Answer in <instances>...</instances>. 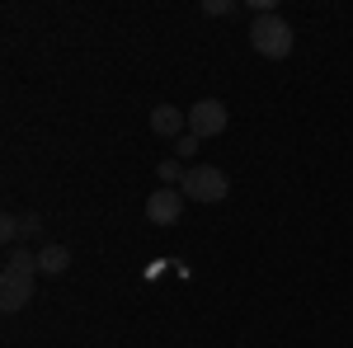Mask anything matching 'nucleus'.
<instances>
[{"label":"nucleus","mask_w":353,"mask_h":348,"mask_svg":"<svg viewBox=\"0 0 353 348\" xmlns=\"http://www.w3.org/2000/svg\"><path fill=\"white\" fill-rule=\"evenodd\" d=\"M33 283H38V254L28 249H10L5 268H0V311H24L33 301Z\"/></svg>","instance_id":"1"},{"label":"nucleus","mask_w":353,"mask_h":348,"mask_svg":"<svg viewBox=\"0 0 353 348\" xmlns=\"http://www.w3.org/2000/svg\"><path fill=\"white\" fill-rule=\"evenodd\" d=\"M292 24L273 10V14H254V24H250V48L259 57H269V61H283V57H292Z\"/></svg>","instance_id":"2"},{"label":"nucleus","mask_w":353,"mask_h":348,"mask_svg":"<svg viewBox=\"0 0 353 348\" xmlns=\"http://www.w3.org/2000/svg\"><path fill=\"white\" fill-rule=\"evenodd\" d=\"M179 193L189 203H221L231 193V179H226V170H217V165H193V170H184V179H179Z\"/></svg>","instance_id":"3"},{"label":"nucleus","mask_w":353,"mask_h":348,"mask_svg":"<svg viewBox=\"0 0 353 348\" xmlns=\"http://www.w3.org/2000/svg\"><path fill=\"white\" fill-rule=\"evenodd\" d=\"M189 132L198 136V141L226 132V104H221V99H198V104L189 108Z\"/></svg>","instance_id":"4"},{"label":"nucleus","mask_w":353,"mask_h":348,"mask_svg":"<svg viewBox=\"0 0 353 348\" xmlns=\"http://www.w3.org/2000/svg\"><path fill=\"white\" fill-rule=\"evenodd\" d=\"M184 212V193L179 188H156L151 198H146V221L151 226H174Z\"/></svg>","instance_id":"5"},{"label":"nucleus","mask_w":353,"mask_h":348,"mask_svg":"<svg viewBox=\"0 0 353 348\" xmlns=\"http://www.w3.org/2000/svg\"><path fill=\"white\" fill-rule=\"evenodd\" d=\"M146 123H151V132H156V136H179V132H189V113H179L174 104H156Z\"/></svg>","instance_id":"6"},{"label":"nucleus","mask_w":353,"mask_h":348,"mask_svg":"<svg viewBox=\"0 0 353 348\" xmlns=\"http://www.w3.org/2000/svg\"><path fill=\"white\" fill-rule=\"evenodd\" d=\"M66 268H71V249H66V245H43V249H38V273L57 278V273H66Z\"/></svg>","instance_id":"7"},{"label":"nucleus","mask_w":353,"mask_h":348,"mask_svg":"<svg viewBox=\"0 0 353 348\" xmlns=\"http://www.w3.org/2000/svg\"><path fill=\"white\" fill-rule=\"evenodd\" d=\"M0 231H5V240H19V236H24V216L5 212V221H0Z\"/></svg>","instance_id":"8"},{"label":"nucleus","mask_w":353,"mask_h":348,"mask_svg":"<svg viewBox=\"0 0 353 348\" xmlns=\"http://www.w3.org/2000/svg\"><path fill=\"white\" fill-rule=\"evenodd\" d=\"M236 0H203V14H231Z\"/></svg>","instance_id":"9"},{"label":"nucleus","mask_w":353,"mask_h":348,"mask_svg":"<svg viewBox=\"0 0 353 348\" xmlns=\"http://www.w3.org/2000/svg\"><path fill=\"white\" fill-rule=\"evenodd\" d=\"M161 179H165V184H174V179H184V174H179V161H165V165H161Z\"/></svg>","instance_id":"10"},{"label":"nucleus","mask_w":353,"mask_h":348,"mask_svg":"<svg viewBox=\"0 0 353 348\" xmlns=\"http://www.w3.org/2000/svg\"><path fill=\"white\" fill-rule=\"evenodd\" d=\"M193 151H198V136L184 132V136H179V156H193Z\"/></svg>","instance_id":"11"}]
</instances>
